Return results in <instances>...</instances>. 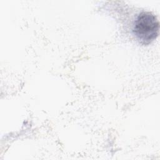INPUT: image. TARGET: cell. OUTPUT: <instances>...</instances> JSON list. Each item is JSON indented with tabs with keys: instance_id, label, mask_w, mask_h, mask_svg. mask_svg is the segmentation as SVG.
Instances as JSON below:
<instances>
[{
	"instance_id": "6da1fadb",
	"label": "cell",
	"mask_w": 160,
	"mask_h": 160,
	"mask_svg": "<svg viewBox=\"0 0 160 160\" xmlns=\"http://www.w3.org/2000/svg\"><path fill=\"white\" fill-rule=\"evenodd\" d=\"M159 27V21L154 14L142 11L134 21L132 31L141 43L149 44L158 37Z\"/></svg>"
}]
</instances>
